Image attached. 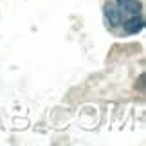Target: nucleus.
I'll use <instances>...</instances> for the list:
<instances>
[{
  "instance_id": "1",
  "label": "nucleus",
  "mask_w": 146,
  "mask_h": 146,
  "mask_svg": "<svg viewBox=\"0 0 146 146\" xmlns=\"http://www.w3.org/2000/svg\"><path fill=\"white\" fill-rule=\"evenodd\" d=\"M105 18L112 31L119 35H137L144 27V13L139 0H108Z\"/></svg>"
}]
</instances>
